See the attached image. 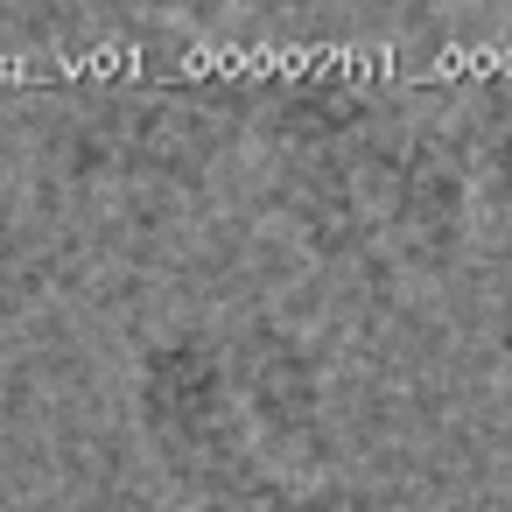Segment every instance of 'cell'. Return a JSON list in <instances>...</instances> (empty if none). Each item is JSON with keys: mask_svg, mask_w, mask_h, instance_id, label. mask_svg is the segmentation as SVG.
<instances>
[{"mask_svg": "<svg viewBox=\"0 0 512 512\" xmlns=\"http://www.w3.org/2000/svg\"><path fill=\"white\" fill-rule=\"evenodd\" d=\"M225 512H393V498H379L372 484H351V477H323V484H274Z\"/></svg>", "mask_w": 512, "mask_h": 512, "instance_id": "obj_4", "label": "cell"}, {"mask_svg": "<svg viewBox=\"0 0 512 512\" xmlns=\"http://www.w3.org/2000/svg\"><path fill=\"white\" fill-rule=\"evenodd\" d=\"M267 197L288 232L379 281H435L463 260L477 225L470 127L421 120L358 78H288L260 113Z\"/></svg>", "mask_w": 512, "mask_h": 512, "instance_id": "obj_1", "label": "cell"}, {"mask_svg": "<svg viewBox=\"0 0 512 512\" xmlns=\"http://www.w3.org/2000/svg\"><path fill=\"white\" fill-rule=\"evenodd\" d=\"M225 351H232V379L253 421V442L274 470V484H323L330 449H337V421H330V372L316 358V344L281 323V316H239L225 323Z\"/></svg>", "mask_w": 512, "mask_h": 512, "instance_id": "obj_3", "label": "cell"}, {"mask_svg": "<svg viewBox=\"0 0 512 512\" xmlns=\"http://www.w3.org/2000/svg\"><path fill=\"white\" fill-rule=\"evenodd\" d=\"M127 400H134L148 463L197 512H225V505L274 491V470L253 442V421H246V400L232 379L225 323L190 316V323H162L155 337H141Z\"/></svg>", "mask_w": 512, "mask_h": 512, "instance_id": "obj_2", "label": "cell"}, {"mask_svg": "<svg viewBox=\"0 0 512 512\" xmlns=\"http://www.w3.org/2000/svg\"><path fill=\"white\" fill-rule=\"evenodd\" d=\"M498 393H505V414H512V323L498 337Z\"/></svg>", "mask_w": 512, "mask_h": 512, "instance_id": "obj_7", "label": "cell"}, {"mask_svg": "<svg viewBox=\"0 0 512 512\" xmlns=\"http://www.w3.org/2000/svg\"><path fill=\"white\" fill-rule=\"evenodd\" d=\"M428 512H512V491H463V498H442Z\"/></svg>", "mask_w": 512, "mask_h": 512, "instance_id": "obj_6", "label": "cell"}, {"mask_svg": "<svg viewBox=\"0 0 512 512\" xmlns=\"http://www.w3.org/2000/svg\"><path fill=\"white\" fill-rule=\"evenodd\" d=\"M470 148H477L484 197H505L512 204V78L484 92V113L470 120Z\"/></svg>", "mask_w": 512, "mask_h": 512, "instance_id": "obj_5", "label": "cell"}]
</instances>
